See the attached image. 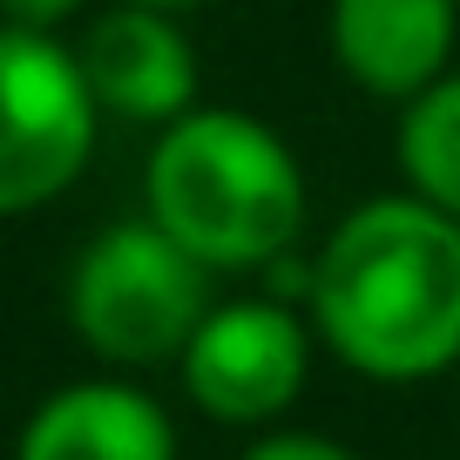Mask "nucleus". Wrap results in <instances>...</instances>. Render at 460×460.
I'll return each instance as SVG.
<instances>
[{
  "label": "nucleus",
  "mask_w": 460,
  "mask_h": 460,
  "mask_svg": "<svg viewBox=\"0 0 460 460\" xmlns=\"http://www.w3.org/2000/svg\"><path fill=\"white\" fill-rule=\"evenodd\" d=\"M237 460H366V454H352V447H345V440H332V433L264 427V433H258V440H251Z\"/></svg>",
  "instance_id": "obj_10"
},
{
  "label": "nucleus",
  "mask_w": 460,
  "mask_h": 460,
  "mask_svg": "<svg viewBox=\"0 0 460 460\" xmlns=\"http://www.w3.org/2000/svg\"><path fill=\"white\" fill-rule=\"evenodd\" d=\"M102 102L75 48L0 21V217L55 203L95 156Z\"/></svg>",
  "instance_id": "obj_4"
},
{
  "label": "nucleus",
  "mask_w": 460,
  "mask_h": 460,
  "mask_svg": "<svg viewBox=\"0 0 460 460\" xmlns=\"http://www.w3.org/2000/svg\"><path fill=\"white\" fill-rule=\"evenodd\" d=\"M318 345L345 373L420 386L460 366V217L393 190L366 197L312 251Z\"/></svg>",
  "instance_id": "obj_1"
},
{
  "label": "nucleus",
  "mask_w": 460,
  "mask_h": 460,
  "mask_svg": "<svg viewBox=\"0 0 460 460\" xmlns=\"http://www.w3.org/2000/svg\"><path fill=\"white\" fill-rule=\"evenodd\" d=\"M136 7H170V14H183V7H197V0H136Z\"/></svg>",
  "instance_id": "obj_12"
},
{
  "label": "nucleus",
  "mask_w": 460,
  "mask_h": 460,
  "mask_svg": "<svg viewBox=\"0 0 460 460\" xmlns=\"http://www.w3.org/2000/svg\"><path fill=\"white\" fill-rule=\"evenodd\" d=\"M210 264L190 258L156 217H129L88 237L68 271V318L82 345L109 366L183 359L190 332L210 312Z\"/></svg>",
  "instance_id": "obj_3"
},
{
  "label": "nucleus",
  "mask_w": 460,
  "mask_h": 460,
  "mask_svg": "<svg viewBox=\"0 0 460 460\" xmlns=\"http://www.w3.org/2000/svg\"><path fill=\"white\" fill-rule=\"evenodd\" d=\"M318 325L291 298H224L183 345V393L224 427H271L312 379Z\"/></svg>",
  "instance_id": "obj_5"
},
{
  "label": "nucleus",
  "mask_w": 460,
  "mask_h": 460,
  "mask_svg": "<svg viewBox=\"0 0 460 460\" xmlns=\"http://www.w3.org/2000/svg\"><path fill=\"white\" fill-rule=\"evenodd\" d=\"M88 88H95L102 115H122V122H176L183 109H197V48L176 28L170 7H136V0H115L109 14L88 21V34L75 41Z\"/></svg>",
  "instance_id": "obj_6"
},
{
  "label": "nucleus",
  "mask_w": 460,
  "mask_h": 460,
  "mask_svg": "<svg viewBox=\"0 0 460 460\" xmlns=\"http://www.w3.org/2000/svg\"><path fill=\"white\" fill-rule=\"evenodd\" d=\"M325 41L339 75L373 102H413L454 68L460 0H332Z\"/></svg>",
  "instance_id": "obj_7"
},
{
  "label": "nucleus",
  "mask_w": 460,
  "mask_h": 460,
  "mask_svg": "<svg viewBox=\"0 0 460 460\" xmlns=\"http://www.w3.org/2000/svg\"><path fill=\"white\" fill-rule=\"evenodd\" d=\"M14 460H176V427L143 386L82 379L34 406Z\"/></svg>",
  "instance_id": "obj_8"
},
{
  "label": "nucleus",
  "mask_w": 460,
  "mask_h": 460,
  "mask_svg": "<svg viewBox=\"0 0 460 460\" xmlns=\"http://www.w3.org/2000/svg\"><path fill=\"white\" fill-rule=\"evenodd\" d=\"M149 217L210 271H264L305 244L312 190L285 136L251 109H183L143 163Z\"/></svg>",
  "instance_id": "obj_2"
},
{
  "label": "nucleus",
  "mask_w": 460,
  "mask_h": 460,
  "mask_svg": "<svg viewBox=\"0 0 460 460\" xmlns=\"http://www.w3.org/2000/svg\"><path fill=\"white\" fill-rule=\"evenodd\" d=\"M400 176L413 197L460 217V68L400 102Z\"/></svg>",
  "instance_id": "obj_9"
},
{
  "label": "nucleus",
  "mask_w": 460,
  "mask_h": 460,
  "mask_svg": "<svg viewBox=\"0 0 460 460\" xmlns=\"http://www.w3.org/2000/svg\"><path fill=\"white\" fill-rule=\"evenodd\" d=\"M82 0H0V21H14V28H41V34H55L61 21L75 14Z\"/></svg>",
  "instance_id": "obj_11"
}]
</instances>
